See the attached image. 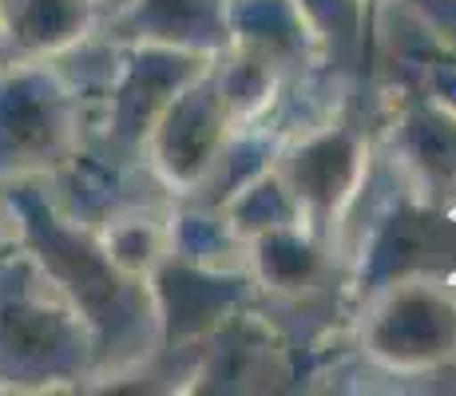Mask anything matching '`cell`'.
I'll use <instances>...</instances> for the list:
<instances>
[{
	"mask_svg": "<svg viewBox=\"0 0 456 396\" xmlns=\"http://www.w3.org/2000/svg\"><path fill=\"white\" fill-rule=\"evenodd\" d=\"M362 353L389 373H425L456 360V286L405 274L362 313Z\"/></svg>",
	"mask_w": 456,
	"mask_h": 396,
	"instance_id": "5b68a950",
	"label": "cell"
},
{
	"mask_svg": "<svg viewBox=\"0 0 456 396\" xmlns=\"http://www.w3.org/2000/svg\"><path fill=\"white\" fill-rule=\"evenodd\" d=\"M0 234H4V210H0Z\"/></svg>",
	"mask_w": 456,
	"mask_h": 396,
	"instance_id": "7c38bea8",
	"label": "cell"
},
{
	"mask_svg": "<svg viewBox=\"0 0 456 396\" xmlns=\"http://www.w3.org/2000/svg\"><path fill=\"white\" fill-rule=\"evenodd\" d=\"M409 4L428 28H436V36L456 48V0H409Z\"/></svg>",
	"mask_w": 456,
	"mask_h": 396,
	"instance_id": "30bf717a",
	"label": "cell"
},
{
	"mask_svg": "<svg viewBox=\"0 0 456 396\" xmlns=\"http://www.w3.org/2000/svg\"><path fill=\"white\" fill-rule=\"evenodd\" d=\"M393 166L413 202L428 210L456 206V108L449 100L405 103L393 119Z\"/></svg>",
	"mask_w": 456,
	"mask_h": 396,
	"instance_id": "52a82bcc",
	"label": "cell"
},
{
	"mask_svg": "<svg viewBox=\"0 0 456 396\" xmlns=\"http://www.w3.org/2000/svg\"><path fill=\"white\" fill-rule=\"evenodd\" d=\"M87 139V100L60 64L0 68V187L48 179Z\"/></svg>",
	"mask_w": 456,
	"mask_h": 396,
	"instance_id": "3957f363",
	"label": "cell"
},
{
	"mask_svg": "<svg viewBox=\"0 0 456 396\" xmlns=\"http://www.w3.org/2000/svg\"><path fill=\"white\" fill-rule=\"evenodd\" d=\"M100 36L218 56L231 44V0H111Z\"/></svg>",
	"mask_w": 456,
	"mask_h": 396,
	"instance_id": "ba28073f",
	"label": "cell"
},
{
	"mask_svg": "<svg viewBox=\"0 0 456 396\" xmlns=\"http://www.w3.org/2000/svg\"><path fill=\"white\" fill-rule=\"evenodd\" d=\"M370 135L357 123L330 119L294 135V143L278 151L270 171L278 174L286 198L294 202L297 222L333 242L370 182Z\"/></svg>",
	"mask_w": 456,
	"mask_h": 396,
	"instance_id": "277c9868",
	"label": "cell"
},
{
	"mask_svg": "<svg viewBox=\"0 0 456 396\" xmlns=\"http://www.w3.org/2000/svg\"><path fill=\"white\" fill-rule=\"evenodd\" d=\"M111 0H0V36L12 64H48L95 36Z\"/></svg>",
	"mask_w": 456,
	"mask_h": 396,
	"instance_id": "9c48e42d",
	"label": "cell"
},
{
	"mask_svg": "<svg viewBox=\"0 0 456 396\" xmlns=\"http://www.w3.org/2000/svg\"><path fill=\"white\" fill-rule=\"evenodd\" d=\"M100 381L95 345L32 254L0 234V392H72Z\"/></svg>",
	"mask_w": 456,
	"mask_h": 396,
	"instance_id": "7a4b0ae2",
	"label": "cell"
},
{
	"mask_svg": "<svg viewBox=\"0 0 456 396\" xmlns=\"http://www.w3.org/2000/svg\"><path fill=\"white\" fill-rule=\"evenodd\" d=\"M12 64V56H8V48H4V36H0V68H8Z\"/></svg>",
	"mask_w": 456,
	"mask_h": 396,
	"instance_id": "8fae6325",
	"label": "cell"
},
{
	"mask_svg": "<svg viewBox=\"0 0 456 396\" xmlns=\"http://www.w3.org/2000/svg\"><path fill=\"white\" fill-rule=\"evenodd\" d=\"M4 226L48 281L84 317L95 345L100 381H124L159 353V317H155L147 278H131L103 250L95 226L64 214L48 198L40 179L0 187Z\"/></svg>",
	"mask_w": 456,
	"mask_h": 396,
	"instance_id": "6da1fadb",
	"label": "cell"
},
{
	"mask_svg": "<svg viewBox=\"0 0 456 396\" xmlns=\"http://www.w3.org/2000/svg\"><path fill=\"white\" fill-rule=\"evenodd\" d=\"M239 123L210 84V68L171 95L143 139V166L159 190L199 195L223 166Z\"/></svg>",
	"mask_w": 456,
	"mask_h": 396,
	"instance_id": "8992f818",
	"label": "cell"
}]
</instances>
